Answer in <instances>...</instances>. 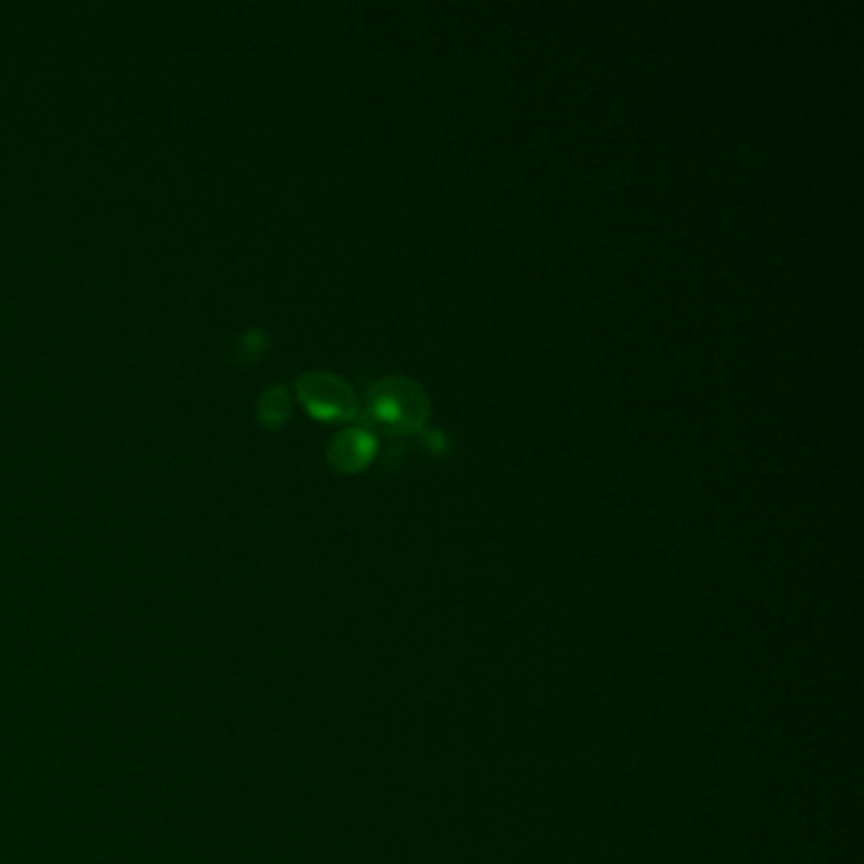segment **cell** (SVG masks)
Wrapping results in <instances>:
<instances>
[{
    "instance_id": "cell-1",
    "label": "cell",
    "mask_w": 864,
    "mask_h": 864,
    "mask_svg": "<svg viewBox=\"0 0 864 864\" xmlns=\"http://www.w3.org/2000/svg\"><path fill=\"white\" fill-rule=\"evenodd\" d=\"M371 423L390 436L419 431L429 419V396L421 383L404 375H390L375 383L367 394Z\"/></svg>"
},
{
    "instance_id": "cell-2",
    "label": "cell",
    "mask_w": 864,
    "mask_h": 864,
    "mask_svg": "<svg viewBox=\"0 0 864 864\" xmlns=\"http://www.w3.org/2000/svg\"><path fill=\"white\" fill-rule=\"evenodd\" d=\"M300 396L307 411L325 421H350L358 416L355 394L346 381L330 373H310L300 381Z\"/></svg>"
},
{
    "instance_id": "cell-3",
    "label": "cell",
    "mask_w": 864,
    "mask_h": 864,
    "mask_svg": "<svg viewBox=\"0 0 864 864\" xmlns=\"http://www.w3.org/2000/svg\"><path fill=\"white\" fill-rule=\"evenodd\" d=\"M375 454V439L371 431L365 429H346L342 434L335 436L330 446V462L335 469L355 471L371 464Z\"/></svg>"
}]
</instances>
